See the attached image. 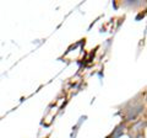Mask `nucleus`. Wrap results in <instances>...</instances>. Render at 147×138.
<instances>
[{
    "label": "nucleus",
    "instance_id": "obj_2",
    "mask_svg": "<svg viewBox=\"0 0 147 138\" xmlns=\"http://www.w3.org/2000/svg\"><path fill=\"white\" fill-rule=\"evenodd\" d=\"M142 127H144V125H142V122H139V123H136V125L131 128V133H130V136L131 138H137L141 133H142Z\"/></svg>",
    "mask_w": 147,
    "mask_h": 138
},
{
    "label": "nucleus",
    "instance_id": "obj_1",
    "mask_svg": "<svg viewBox=\"0 0 147 138\" xmlns=\"http://www.w3.org/2000/svg\"><path fill=\"white\" fill-rule=\"evenodd\" d=\"M142 109H144V106H142L141 104L139 102H134L132 105H130L126 110H125V117L127 120H132V118H135L137 115H139L141 111H142Z\"/></svg>",
    "mask_w": 147,
    "mask_h": 138
},
{
    "label": "nucleus",
    "instance_id": "obj_3",
    "mask_svg": "<svg viewBox=\"0 0 147 138\" xmlns=\"http://www.w3.org/2000/svg\"><path fill=\"white\" fill-rule=\"evenodd\" d=\"M124 128H125V126H124L123 123H121V125H119V126L115 128V130H114V132H113L112 137H113V138H119V137H120V136L123 135Z\"/></svg>",
    "mask_w": 147,
    "mask_h": 138
}]
</instances>
